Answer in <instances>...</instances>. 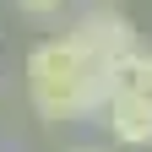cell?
<instances>
[{"instance_id":"cell-3","label":"cell","mask_w":152,"mask_h":152,"mask_svg":"<svg viewBox=\"0 0 152 152\" xmlns=\"http://www.w3.org/2000/svg\"><path fill=\"white\" fill-rule=\"evenodd\" d=\"M103 120H109V130H114V141H125V147H152V92L109 98Z\"/></svg>"},{"instance_id":"cell-6","label":"cell","mask_w":152,"mask_h":152,"mask_svg":"<svg viewBox=\"0 0 152 152\" xmlns=\"http://www.w3.org/2000/svg\"><path fill=\"white\" fill-rule=\"evenodd\" d=\"M76 152H103V147H76Z\"/></svg>"},{"instance_id":"cell-1","label":"cell","mask_w":152,"mask_h":152,"mask_svg":"<svg viewBox=\"0 0 152 152\" xmlns=\"http://www.w3.org/2000/svg\"><path fill=\"white\" fill-rule=\"evenodd\" d=\"M27 92L49 120H82L109 109V76L71 38H49L27 54Z\"/></svg>"},{"instance_id":"cell-4","label":"cell","mask_w":152,"mask_h":152,"mask_svg":"<svg viewBox=\"0 0 152 152\" xmlns=\"http://www.w3.org/2000/svg\"><path fill=\"white\" fill-rule=\"evenodd\" d=\"M103 76H109V98L152 92V54H147V49H130V54H120L114 65H103Z\"/></svg>"},{"instance_id":"cell-2","label":"cell","mask_w":152,"mask_h":152,"mask_svg":"<svg viewBox=\"0 0 152 152\" xmlns=\"http://www.w3.org/2000/svg\"><path fill=\"white\" fill-rule=\"evenodd\" d=\"M65 38H71V44L87 54L92 65H114L120 54L141 49V44H136V27H130L120 11H87V16H82V22H76Z\"/></svg>"},{"instance_id":"cell-5","label":"cell","mask_w":152,"mask_h":152,"mask_svg":"<svg viewBox=\"0 0 152 152\" xmlns=\"http://www.w3.org/2000/svg\"><path fill=\"white\" fill-rule=\"evenodd\" d=\"M16 6H22V11H33V16H49V11H60L65 0H16Z\"/></svg>"}]
</instances>
